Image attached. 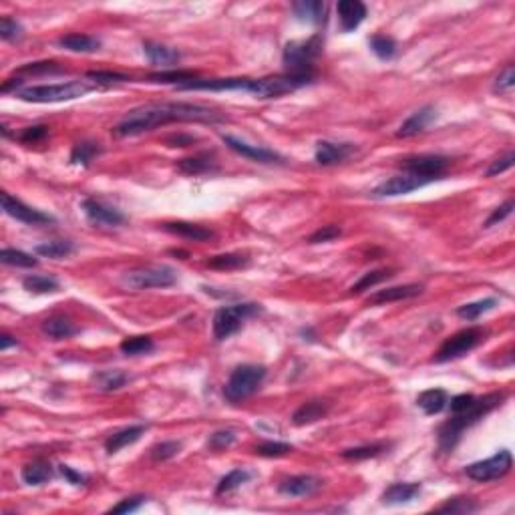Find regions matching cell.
I'll use <instances>...</instances> for the list:
<instances>
[{
    "label": "cell",
    "mask_w": 515,
    "mask_h": 515,
    "mask_svg": "<svg viewBox=\"0 0 515 515\" xmlns=\"http://www.w3.org/2000/svg\"><path fill=\"white\" fill-rule=\"evenodd\" d=\"M225 119H228L225 113L200 103H149L127 113L115 125L113 133L119 137H133L168 123H220Z\"/></svg>",
    "instance_id": "obj_1"
},
{
    "label": "cell",
    "mask_w": 515,
    "mask_h": 515,
    "mask_svg": "<svg viewBox=\"0 0 515 515\" xmlns=\"http://www.w3.org/2000/svg\"><path fill=\"white\" fill-rule=\"evenodd\" d=\"M505 401V392H489L485 397H477L475 404L463 411V413L451 414L445 425L439 429V447L443 453H451L457 447L461 435L465 433V429L475 425L477 421H481L487 413H491L493 409H497Z\"/></svg>",
    "instance_id": "obj_2"
},
{
    "label": "cell",
    "mask_w": 515,
    "mask_h": 515,
    "mask_svg": "<svg viewBox=\"0 0 515 515\" xmlns=\"http://www.w3.org/2000/svg\"><path fill=\"white\" fill-rule=\"evenodd\" d=\"M95 89L87 81H68L56 85H34L14 91V97L26 103H63L78 99Z\"/></svg>",
    "instance_id": "obj_3"
},
{
    "label": "cell",
    "mask_w": 515,
    "mask_h": 515,
    "mask_svg": "<svg viewBox=\"0 0 515 515\" xmlns=\"http://www.w3.org/2000/svg\"><path fill=\"white\" fill-rule=\"evenodd\" d=\"M325 39L322 34H314L306 41H292L284 46L282 63L288 75H314L312 63L322 55Z\"/></svg>",
    "instance_id": "obj_4"
},
{
    "label": "cell",
    "mask_w": 515,
    "mask_h": 515,
    "mask_svg": "<svg viewBox=\"0 0 515 515\" xmlns=\"http://www.w3.org/2000/svg\"><path fill=\"white\" fill-rule=\"evenodd\" d=\"M264 379H266V369L260 367V364H240V367H235L224 387L225 399L234 404L246 401L254 392H258Z\"/></svg>",
    "instance_id": "obj_5"
},
{
    "label": "cell",
    "mask_w": 515,
    "mask_h": 515,
    "mask_svg": "<svg viewBox=\"0 0 515 515\" xmlns=\"http://www.w3.org/2000/svg\"><path fill=\"white\" fill-rule=\"evenodd\" d=\"M314 75H276V77L264 78H248L246 89L248 93L256 95L260 99H276L286 93L306 87L312 83Z\"/></svg>",
    "instance_id": "obj_6"
},
{
    "label": "cell",
    "mask_w": 515,
    "mask_h": 515,
    "mask_svg": "<svg viewBox=\"0 0 515 515\" xmlns=\"http://www.w3.org/2000/svg\"><path fill=\"white\" fill-rule=\"evenodd\" d=\"M262 312V306L254 302L232 304V306H222L218 312L213 314V338L215 340H225L235 335L242 325L250 316H256Z\"/></svg>",
    "instance_id": "obj_7"
},
{
    "label": "cell",
    "mask_w": 515,
    "mask_h": 515,
    "mask_svg": "<svg viewBox=\"0 0 515 515\" xmlns=\"http://www.w3.org/2000/svg\"><path fill=\"white\" fill-rule=\"evenodd\" d=\"M485 336H487V330L481 326H471V328L459 330L457 335L449 336L447 340L441 345L433 360L435 362H449V360L461 359L463 355H467L473 348L479 347L485 340Z\"/></svg>",
    "instance_id": "obj_8"
},
{
    "label": "cell",
    "mask_w": 515,
    "mask_h": 515,
    "mask_svg": "<svg viewBox=\"0 0 515 515\" xmlns=\"http://www.w3.org/2000/svg\"><path fill=\"white\" fill-rule=\"evenodd\" d=\"M178 282L175 270L169 266H146L127 272L123 284L131 290H149V288H169Z\"/></svg>",
    "instance_id": "obj_9"
},
{
    "label": "cell",
    "mask_w": 515,
    "mask_h": 515,
    "mask_svg": "<svg viewBox=\"0 0 515 515\" xmlns=\"http://www.w3.org/2000/svg\"><path fill=\"white\" fill-rule=\"evenodd\" d=\"M511 465H514V457H511V453H509L507 449H504V451L495 453L489 459L477 461V463L467 465L465 473H467V477L473 479V481L487 483L493 481V479L505 477V475L511 471Z\"/></svg>",
    "instance_id": "obj_10"
},
{
    "label": "cell",
    "mask_w": 515,
    "mask_h": 515,
    "mask_svg": "<svg viewBox=\"0 0 515 515\" xmlns=\"http://www.w3.org/2000/svg\"><path fill=\"white\" fill-rule=\"evenodd\" d=\"M435 180L431 178H423V175H414V173H409L404 171L401 175H394L391 180L382 181L381 185H377L372 195L374 198H394V195H407L414 190H421L425 188L429 183H433Z\"/></svg>",
    "instance_id": "obj_11"
},
{
    "label": "cell",
    "mask_w": 515,
    "mask_h": 515,
    "mask_svg": "<svg viewBox=\"0 0 515 515\" xmlns=\"http://www.w3.org/2000/svg\"><path fill=\"white\" fill-rule=\"evenodd\" d=\"M451 159L445 155H413L403 159L401 168L414 175H423L431 180H441L447 171Z\"/></svg>",
    "instance_id": "obj_12"
},
{
    "label": "cell",
    "mask_w": 515,
    "mask_h": 515,
    "mask_svg": "<svg viewBox=\"0 0 515 515\" xmlns=\"http://www.w3.org/2000/svg\"><path fill=\"white\" fill-rule=\"evenodd\" d=\"M2 210L9 213L11 218H14L16 222H23L26 225H46L55 224V218L49 215V213L41 212V210H34L31 205H26L21 200L12 198L11 193H2Z\"/></svg>",
    "instance_id": "obj_13"
},
{
    "label": "cell",
    "mask_w": 515,
    "mask_h": 515,
    "mask_svg": "<svg viewBox=\"0 0 515 515\" xmlns=\"http://www.w3.org/2000/svg\"><path fill=\"white\" fill-rule=\"evenodd\" d=\"M83 210L87 213L91 224L101 225V228H115L125 222V215L117 208H111L95 198L83 200Z\"/></svg>",
    "instance_id": "obj_14"
},
{
    "label": "cell",
    "mask_w": 515,
    "mask_h": 515,
    "mask_svg": "<svg viewBox=\"0 0 515 515\" xmlns=\"http://www.w3.org/2000/svg\"><path fill=\"white\" fill-rule=\"evenodd\" d=\"M222 139H224V143L230 147L232 151L240 153L242 157H248V159H252V161H256V163H284V161H286L280 153H276V151H272V149L250 146V143L242 141V139H235L232 135H224Z\"/></svg>",
    "instance_id": "obj_15"
},
{
    "label": "cell",
    "mask_w": 515,
    "mask_h": 515,
    "mask_svg": "<svg viewBox=\"0 0 515 515\" xmlns=\"http://www.w3.org/2000/svg\"><path fill=\"white\" fill-rule=\"evenodd\" d=\"M336 12L342 33H352L367 19V6L360 0H340L336 4Z\"/></svg>",
    "instance_id": "obj_16"
},
{
    "label": "cell",
    "mask_w": 515,
    "mask_h": 515,
    "mask_svg": "<svg viewBox=\"0 0 515 515\" xmlns=\"http://www.w3.org/2000/svg\"><path fill=\"white\" fill-rule=\"evenodd\" d=\"M355 153V147L350 143H332V141H318L314 159L320 165H338L347 161L348 157Z\"/></svg>",
    "instance_id": "obj_17"
},
{
    "label": "cell",
    "mask_w": 515,
    "mask_h": 515,
    "mask_svg": "<svg viewBox=\"0 0 515 515\" xmlns=\"http://www.w3.org/2000/svg\"><path fill=\"white\" fill-rule=\"evenodd\" d=\"M322 487V481L314 475H294L290 479H284L278 487L282 495L290 497H310Z\"/></svg>",
    "instance_id": "obj_18"
},
{
    "label": "cell",
    "mask_w": 515,
    "mask_h": 515,
    "mask_svg": "<svg viewBox=\"0 0 515 515\" xmlns=\"http://www.w3.org/2000/svg\"><path fill=\"white\" fill-rule=\"evenodd\" d=\"M435 117H437V109H435L433 105L421 107L419 111H414L413 115L401 125V129L397 131V137H413V135H419L435 121Z\"/></svg>",
    "instance_id": "obj_19"
},
{
    "label": "cell",
    "mask_w": 515,
    "mask_h": 515,
    "mask_svg": "<svg viewBox=\"0 0 515 515\" xmlns=\"http://www.w3.org/2000/svg\"><path fill=\"white\" fill-rule=\"evenodd\" d=\"M423 286L421 284H404V286H391V288H384V290L374 292L367 302L369 304H389V302H399V300H407V298H413L423 294Z\"/></svg>",
    "instance_id": "obj_20"
},
{
    "label": "cell",
    "mask_w": 515,
    "mask_h": 515,
    "mask_svg": "<svg viewBox=\"0 0 515 515\" xmlns=\"http://www.w3.org/2000/svg\"><path fill=\"white\" fill-rule=\"evenodd\" d=\"M419 493H421V485L419 483H392L382 491L381 499L382 504L387 505H401L413 501Z\"/></svg>",
    "instance_id": "obj_21"
},
{
    "label": "cell",
    "mask_w": 515,
    "mask_h": 515,
    "mask_svg": "<svg viewBox=\"0 0 515 515\" xmlns=\"http://www.w3.org/2000/svg\"><path fill=\"white\" fill-rule=\"evenodd\" d=\"M165 232L173 235H180V238H185V240H191V242H205V240H212L213 232L203 228V225L198 224H190V222H165L161 225Z\"/></svg>",
    "instance_id": "obj_22"
},
{
    "label": "cell",
    "mask_w": 515,
    "mask_h": 515,
    "mask_svg": "<svg viewBox=\"0 0 515 515\" xmlns=\"http://www.w3.org/2000/svg\"><path fill=\"white\" fill-rule=\"evenodd\" d=\"M143 53H146L147 58H149V63H151V65H157V67H169V65H175V63L181 58L178 49L159 45V43H153V41H146V43H143Z\"/></svg>",
    "instance_id": "obj_23"
},
{
    "label": "cell",
    "mask_w": 515,
    "mask_h": 515,
    "mask_svg": "<svg viewBox=\"0 0 515 515\" xmlns=\"http://www.w3.org/2000/svg\"><path fill=\"white\" fill-rule=\"evenodd\" d=\"M146 425H131V427H125L121 431H115L111 437L105 441V451L113 455V453H117V451H121L123 447L127 445H133L135 441H139L141 435L146 433Z\"/></svg>",
    "instance_id": "obj_24"
},
{
    "label": "cell",
    "mask_w": 515,
    "mask_h": 515,
    "mask_svg": "<svg viewBox=\"0 0 515 515\" xmlns=\"http://www.w3.org/2000/svg\"><path fill=\"white\" fill-rule=\"evenodd\" d=\"M292 12L298 21L306 23H325L326 21V4L320 0H302V2H294Z\"/></svg>",
    "instance_id": "obj_25"
},
{
    "label": "cell",
    "mask_w": 515,
    "mask_h": 515,
    "mask_svg": "<svg viewBox=\"0 0 515 515\" xmlns=\"http://www.w3.org/2000/svg\"><path fill=\"white\" fill-rule=\"evenodd\" d=\"M58 45L63 49H67L71 53H95L99 51L101 46V41L97 36H91V34H78V33H71L65 34L58 39Z\"/></svg>",
    "instance_id": "obj_26"
},
{
    "label": "cell",
    "mask_w": 515,
    "mask_h": 515,
    "mask_svg": "<svg viewBox=\"0 0 515 515\" xmlns=\"http://www.w3.org/2000/svg\"><path fill=\"white\" fill-rule=\"evenodd\" d=\"M326 413H328V403L326 401H308L300 409H296V413L292 414V423L298 427L310 425V423H316L322 417H326Z\"/></svg>",
    "instance_id": "obj_27"
},
{
    "label": "cell",
    "mask_w": 515,
    "mask_h": 515,
    "mask_svg": "<svg viewBox=\"0 0 515 515\" xmlns=\"http://www.w3.org/2000/svg\"><path fill=\"white\" fill-rule=\"evenodd\" d=\"M43 332L53 340H65L77 335V326L65 316H51L43 322Z\"/></svg>",
    "instance_id": "obj_28"
},
{
    "label": "cell",
    "mask_w": 515,
    "mask_h": 515,
    "mask_svg": "<svg viewBox=\"0 0 515 515\" xmlns=\"http://www.w3.org/2000/svg\"><path fill=\"white\" fill-rule=\"evenodd\" d=\"M21 477L26 485H43L53 477V467L49 461L36 459L33 463H26L21 471Z\"/></svg>",
    "instance_id": "obj_29"
},
{
    "label": "cell",
    "mask_w": 515,
    "mask_h": 515,
    "mask_svg": "<svg viewBox=\"0 0 515 515\" xmlns=\"http://www.w3.org/2000/svg\"><path fill=\"white\" fill-rule=\"evenodd\" d=\"M449 403V394L443 389H429V391L421 392L417 397V404L423 409L425 414H437L441 413Z\"/></svg>",
    "instance_id": "obj_30"
},
{
    "label": "cell",
    "mask_w": 515,
    "mask_h": 515,
    "mask_svg": "<svg viewBox=\"0 0 515 515\" xmlns=\"http://www.w3.org/2000/svg\"><path fill=\"white\" fill-rule=\"evenodd\" d=\"M178 168L188 175H200V173H208L215 169V159L210 153H198L193 157H185L178 161Z\"/></svg>",
    "instance_id": "obj_31"
},
{
    "label": "cell",
    "mask_w": 515,
    "mask_h": 515,
    "mask_svg": "<svg viewBox=\"0 0 515 515\" xmlns=\"http://www.w3.org/2000/svg\"><path fill=\"white\" fill-rule=\"evenodd\" d=\"M77 246L68 240H53V242H45V244H39L34 248V252L39 256L53 258V260H61V258H68L71 254H75Z\"/></svg>",
    "instance_id": "obj_32"
},
{
    "label": "cell",
    "mask_w": 515,
    "mask_h": 515,
    "mask_svg": "<svg viewBox=\"0 0 515 515\" xmlns=\"http://www.w3.org/2000/svg\"><path fill=\"white\" fill-rule=\"evenodd\" d=\"M129 381V377L125 374L123 370H101L95 374V384L97 389L103 392H111V391H119L121 387H125V382Z\"/></svg>",
    "instance_id": "obj_33"
},
{
    "label": "cell",
    "mask_w": 515,
    "mask_h": 515,
    "mask_svg": "<svg viewBox=\"0 0 515 515\" xmlns=\"http://www.w3.org/2000/svg\"><path fill=\"white\" fill-rule=\"evenodd\" d=\"M193 78H198V75L193 71H159V73H153L149 75L147 81L149 83H163V85H175L180 89L181 85L185 83H191Z\"/></svg>",
    "instance_id": "obj_34"
},
{
    "label": "cell",
    "mask_w": 515,
    "mask_h": 515,
    "mask_svg": "<svg viewBox=\"0 0 515 515\" xmlns=\"http://www.w3.org/2000/svg\"><path fill=\"white\" fill-rule=\"evenodd\" d=\"M99 153H101V146L99 143H95V141H78L73 147V151H71V163L87 168Z\"/></svg>",
    "instance_id": "obj_35"
},
{
    "label": "cell",
    "mask_w": 515,
    "mask_h": 515,
    "mask_svg": "<svg viewBox=\"0 0 515 515\" xmlns=\"http://www.w3.org/2000/svg\"><path fill=\"white\" fill-rule=\"evenodd\" d=\"M121 352L127 357H139V355H147L151 352L155 345H153V338L151 336H129L121 342Z\"/></svg>",
    "instance_id": "obj_36"
},
{
    "label": "cell",
    "mask_w": 515,
    "mask_h": 515,
    "mask_svg": "<svg viewBox=\"0 0 515 515\" xmlns=\"http://www.w3.org/2000/svg\"><path fill=\"white\" fill-rule=\"evenodd\" d=\"M0 262L6 266H16V268H34L39 264V260L26 254L23 250H14V248H4L0 254Z\"/></svg>",
    "instance_id": "obj_37"
},
{
    "label": "cell",
    "mask_w": 515,
    "mask_h": 515,
    "mask_svg": "<svg viewBox=\"0 0 515 515\" xmlns=\"http://www.w3.org/2000/svg\"><path fill=\"white\" fill-rule=\"evenodd\" d=\"M23 286L29 292H34V294H49V292L58 290V280L53 278V276L33 274V276H26V278H24Z\"/></svg>",
    "instance_id": "obj_38"
},
{
    "label": "cell",
    "mask_w": 515,
    "mask_h": 515,
    "mask_svg": "<svg viewBox=\"0 0 515 515\" xmlns=\"http://www.w3.org/2000/svg\"><path fill=\"white\" fill-rule=\"evenodd\" d=\"M248 264H250V260L242 254H220V256H213L208 260V268L213 270H235L244 268Z\"/></svg>",
    "instance_id": "obj_39"
},
{
    "label": "cell",
    "mask_w": 515,
    "mask_h": 515,
    "mask_svg": "<svg viewBox=\"0 0 515 515\" xmlns=\"http://www.w3.org/2000/svg\"><path fill=\"white\" fill-rule=\"evenodd\" d=\"M369 46L372 49V53L382 61H391L392 56L397 55V43L387 34H374L369 41Z\"/></svg>",
    "instance_id": "obj_40"
},
{
    "label": "cell",
    "mask_w": 515,
    "mask_h": 515,
    "mask_svg": "<svg viewBox=\"0 0 515 515\" xmlns=\"http://www.w3.org/2000/svg\"><path fill=\"white\" fill-rule=\"evenodd\" d=\"M497 304L495 298H485V300H479V302H469L463 304L457 308V316L463 318V320H477L481 314L489 312L493 306Z\"/></svg>",
    "instance_id": "obj_41"
},
{
    "label": "cell",
    "mask_w": 515,
    "mask_h": 515,
    "mask_svg": "<svg viewBox=\"0 0 515 515\" xmlns=\"http://www.w3.org/2000/svg\"><path fill=\"white\" fill-rule=\"evenodd\" d=\"M250 479V471L246 469H234L230 471L225 477H222V481L218 483V487H215V495H224V493H230L238 489V487H242L244 483Z\"/></svg>",
    "instance_id": "obj_42"
},
{
    "label": "cell",
    "mask_w": 515,
    "mask_h": 515,
    "mask_svg": "<svg viewBox=\"0 0 515 515\" xmlns=\"http://www.w3.org/2000/svg\"><path fill=\"white\" fill-rule=\"evenodd\" d=\"M391 276H392L391 270H372L369 274H364V276H362V278L350 288V294H360V292L370 290L372 286H377V284H381V282L389 280Z\"/></svg>",
    "instance_id": "obj_43"
},
{
    "label": "cell",
    "mask_w": 515,
    "mask_h": 515,
    "mask_svg": "<svg viewBox=\"0 0 515 515\" xmlns=\"http://www.w3.org/2000/svg\"><path fill=\"white\" fill-rule=\"evenodd\" d=\"M382 451H387V445H384V443H374V445H362V447L347 449V451H342L340 455H342L345 459L362 461V459H372V457L381 455Z\"/></svg>",
    "instance_id": "obj_44"
},
{
    "label": "cell",
    "mask_w": 515,
    "mask_h": 515,
    "mask_svg": "<svg viewBox=\"0 0 515 515\" xmlns=\"http://www.w3.org/2000/svg\"><path fill=\"white\" fill-rule=\"evenodd\" d=\"M437 511L441 514H473L477 511V504L469 497H453L447 504H443Z\"/></svg>",
    "instance_id": "obj_45"
},
{
    "label": "cell",
    "mask_w": 515,
    "mask_h": 515,
    "mask_svg": "<svg viewBox=\"0 0 515 515\" xmlns=\"http://www.w3.org/2000/svg\"><path fill=\"white\" fill-rule=\"evenodd\" d=\"M23 34L24 29L19 21H14L11 16H2V19H0V36H2L4 41L16 43V41L23 39Z\"/></svg>",
    "instance_id": "obj_46"
},
{
    "label": "cell",
    "mask_w": 515,
    "mask_h": 515,
    "mask_svg": "<svg viewBox=\"0 0 515 515\" xmlns=\"http://www.w3.org/2000/svg\"><path fill=\"white\" fill-rule=\"evenodd\" d=\"M181 451L180 441H163L151 447V459L153 461H168L175 457Z\"/></svg>",
    "instance_id": "obj_47"
},
{
    "label": "cell",
    "mask_w": 515,
    "mask_h": 515,
    "mask_svg": "<svg viewBox=\"0 0 515 515\" xmlns=\"http://www.w3.org/2000/svg\"><path fill=\"white\" fill-rule=\"evenodd\" d=\"M87 77L95 83V85H113V83H127L131 81L129 75L117 73V71H91Z\"/></svg>",
    "instance_id": "obj_48"
},
{
    "label": "cell",
    "mask_w": 515,
    "mask_h": 515,
    "mask_svg": "<svg viewBox=\"0 0 515 515\" xmlns=\"http://www.w3.org/2000/svg\"><path fill=\"white\" fill-rule=\"evenodd\" d=\"M290 451L292 445L278 443V441H268V443H262L256 447V453L262 457H282V455H288Z\"/></svg>",
    "instance_id": "obj_49"
},
{
    "label": "cell",
    "mask_w": 515,
    "mask_h": 515,
    "mask_svg": "<svg viewBox=\"0 0 515 515\" xmlns=\"http://www.w3.org/2000/svg\"><path fill=\"white\" fill-rule=\"evenodd\" d=\"M146 495H131V497H125L123 501H119L117 505H113L109 509V514H133L137 511L141 505L146 504Z\"/></svg>",
    "instance_id": "obj_50"
},
{
    "label": "cell",
    "mask_w": 515,
    "mask_h": 515,
    "mask_svg": "<svg viewBox=\"0 0 515 515\" xmlns=\"http://www.w3.org/2000/svg\"><path fill=\"white\" fill-rule=\"evenodd\" d=\"M234 441V431H215V433H212L210 439H208V447L213 449V451H224V449L230 447Z\"/></svg>",
    "instance_id": "obj_51"
},
{
    "label": "cell",
    "mask_w": 515,
    "mask_h": 515,
    "mask_svg": "<svg viewBox=\"0 0 515 515\" xmlns=\"http://www.w3.org/2000/svg\"><path fill=\"white\" fill-rule=\"evenodd\" d=\"M19 73H29V75H46V73H63V68L58 67L53 61H45V63H31L19 68Z\"/></svg>",
    "instance_id": "obj_52"
},
{
    "label": "cell",
    "mask_w": 515,
    "mask_h": 515,
    "mask_svg": "<svg viewBox=\"0 0 515 515\" xmlns=\"http://www.w3.org/2000/svg\"><path fill=\"white\" fill-rule=\"evenodd\" d=\"M49 137V127L46 125H33V127H26L23 133L19 135V139L23 143H39Z\"/></svg>",
    "instance_id": "obj_53"
},
{
    "label": "cell",
    "mask_w": 515,
    "mask_h": 515,
    "mask_svg": "<svg viewBox=\"0 0 515 515\" xmlns=\"http://www.w3.org/2000/svg\"><path fill=\"white\" fill-rule=\"evenodd\" d=\"M340 234H342V230H340L338 225L330 224V225H325V228H320V230H316V232L308 238V242H310V244H322V242L335 240V238H338Z\"/></svg>",
    "instance_id": "obj_54"
},
{
    "label": "cell",
    "mask_w": 515,
    "mask_h": 515,
    "mask_svg": "<svg viewBox=\"0 0 515 515\" xmlns=\"http://www.w3.org/2000/svg\"><path fill=\"white\" fill-rule=\"evenodd\" d=\"M514 161H515V153L514 151H509V153H507L505 157H501V159H495L491 165L487 168L485 175H487V178L499 175V173H504V171H507V169L514 168Z\"/></svg>",
    "instance_id": "obj_55"
},
{
    "label": "cell",
    "mask_w": 515,
    "mask_h": 515,
    "mask_svg": "<svg viewBox=\"0 0 515 515\" xmlns=\"http://www.w3.org/2000/svg\"><path fill=\"white\" fill-rule=\"evenodd\" d=\"M475 401H477V397H473V394H457V397H453L447 403L449 411H451V414L463 413V411L471 409V407L475 404Z\"/></svg>",
    "instance_id": "obj_56"
},
{
    "label": "cell",
    "mask_w": 515,
    "mask_h": 515,
    "mask_svg": "<svg viewBox=\"0 0 515 515\" xmlns=\"http://www.w3.org/2000/svg\"><path fill=\"white\" fill-rule=\"evenodd\" d=\"M514 212V200H507V202L501 205V208H497L495 212L487 218V222H485V228H491V225L499 224V222H504L507 215H511Z\"/></svg>",
    "instance_id": "obj_57"
},
{
    "label": "cell",
    "mask_w": 515,
    "mask_h": 515,
    "mask_svg": "<svg viewBox=\"0 0 515 515\" xmlns=\"http://www.w3.org/2000/svg\"><path fill=\"white\" fill-rule=\"evenodd\" d=\"M515 85V68L507 67L495 81V91H509Z\"/></svg>",
    "instance_id": "obj_58"
},
{
    "label": "cell",
    "mask_w": 515,
    "mask_h": 515,
    "mask_svg": "<svg viewBox=\"0 0 515 515\" xmlns=\"http://www.w3.org/2000/svg\"><path fill=\"white\" fill-rule=\"evenodd\" d=\"M58 471H61V475H63L68 483H73V485H85V483L89 481V477H85V475L78 473V471L71 469L68 465H58Z\"/></svg>",
    "instance_id": "obj_59"
},
{
    "label": "cell",
    "mask_w": 515,
    "mask_h": 515,
    "mask_svg": "<svg viewBox=\"0 0 515 515\" xmlns=\"http://www.w3.org/2000/svg\"><path fill=\"white\" fill-rule=\"evenodd\" d=\"M198 139L193 137V135H185V133H175V135H169L168 139H165V143L169 147H190L193 146Z\"/></svg>",
    "instance_id": "obj_60"
},
{
    "label": "cell",
    "mask_w": 515,
    "mask_h": 515,
    "mask_svg": "<svg viewBox=\"0 0 515 515\" xmlns=\"http://www.w3.org/2000/svg\"><path fill=\"white\" fill-rule=\"evenodd\" d=\"M11 347H16V338H12L11 335H4L0 336V350L4 352V350H9Z\"/></svg>",
    "instance_id": "obj_61"
}]
</instances>
